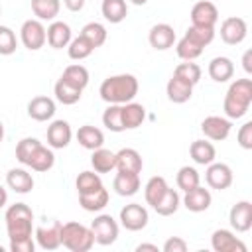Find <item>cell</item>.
Returning <instances> with one entry per match:
<instances>
[{
  "label": "cell",
  "instance_id": "10",
  "mask_svg": "<svg viewBox=\"0 0 252 252\" xmlns=\"http://www.w3.org/2000/svg\"><path fill=\"white\" fill-rule=\"evenodd\" d=\"M232 130V122L224 116H217V114H211L207 116L203 122H201V132L205 134V138L213 140V142H222L228 138Z\"/></svg>",
  "mask_w": 252,
  "mask_h": 252
},
{
  "label": "cell",
  "instance_id": "42",
  "mask_svg": "<svg viewBox=\"0 0 252 252\" xmlns=\"http://www.w3.org/2000/svg\"><path fill=\"white\" fill-rule=\"evenodd\" d=\"M175 183H177V187L185 193V191H189V189H193V187L201 185L199 171H197L195 167H191V165H183V167H179V171H177Z\"/></svg>",
  "mask_w": 252,
  "mask_h": 252
},
{
  "label": "cell",
  "instance_id": "25",
  "mask_svg": "<svg viewBox=\"0 0 252 252\" xmlns=\"http://www.w3.org/2000/svg\"><path fill=\"white\" fill-rule=\"evenodd\" d=\"M146 120V108L140 102H126L122 104V122H124V130H134L138 126H142Z\"/></svg>",
  "mask_w": 252,
  "mask_h": 252
},
{
  "label": "cell",
  "instance_id": "54",
  "mask_svg": "<svg viewBox=\"0 0 252 252\" xmlns=\"http://www.w3.org/2000/svg\"><path fill=\"white\" fill-rule=\"evenodd\" d=\"M4 140V124H2V120H0V142Z\"/></svg>",
  "mask_w": 252,
  "mask_h": 252
},
{
  "label": "cell",
  "instance_id": "35",
  "mask_svg": "<svg viewBox=\"0 0 252 252\" xmlns=\"http://www.w3.org/2000/svg\"><path fill=\"white\" fill-rule=\"evenodd\" d=\"M179 205H181V197H179L177 189L167 187V191L163 193V197H161V199H159L152 209H154L158 215H161V217H169V215L177 213Z\"/></svg>",
  "mask_w": 252,
  "mask_h": 252
},
{
  "label": "cell",
  "instance_id": "56",
  "mask_svg": "<svg viewBox=\"0 0 252 252\" xmlns=\"http://www.w3.org/2000/svg\"><path fill=\"white\" fill-rule=\"evenodd\" d=\"M0 14H2V6H0Z\"/></svg>",
  "mask_w": 252,
  "mask_h": 252
},
{
  "label": "cell",
  "instance_id": "47",
  "mask_svg": "<svg viewBox=\"0 0 252 252\" xmlns=\"http://www.w3.org/2000/svg\"><path fill=\"white\" fill-rule=\"evenodd\" d=\"M236 142L242 150H252V122H244L236 134Z\"/></svg>",
  "mask_w": 252,
  "mask_h": 252
},
{
  "label": "cell",
  "instance_id": "37",
  "mask_svg": "<svg viewBox=\"0 0 252 252\" xmlns=\"http://www.w3.org/2000/svg\"><path fill=\"white\" fill-rule=\"evenodd\" d=\"M81 35L96 49V47L104 45V41H106V37H108V32H106V28H104L100 22H89V24L83 26Z\"/></svg>",
  "mask_w": 252,
  "mask_h": 252
},
{
  "label": "cell",
  "instance_id": "24",
  "mask_svg": "<svg viewBox=\"0 0 252 252\" xmlns=\"http://www.w3.org/2000/svg\"><path fill=\"white\" fill-rule=\"evenodd\" d=\"M165 93H167V98L175 104H183L187 102L191 96H193V87L181 79H177L175 75H171V79L167 81L165 85Z\"/></svg>",
  "mask_w": 252,
  "mask_h": 252
},
{
  "label": "cell",
  "instance_id": "38",
  "mask_svg": "<svg viewBox=\"0 0 252 252\" xmlns=\"http://www.w3.org/2000/svg\"><path fill=\"white\" fill-rule=\"evenodd\" d=\"M75 187H77V193L79 195H85V193H93L96 189L102 187V179H100V173H96L94 169L93 171H81L75 179Z\"/></svg>",
  "mask_w": 252,
  "mask_h": 252
},
{
  "label": "cell",
  "instance_id": "17",
  "mask_svg": "<svg viewBox=\"0 0 252 252\" xmlns=\"http://www.w3.org/2000/svg\"><path fill=\"white\" fill-rule=\"evenodd\" d=\"M211 201H213L211 191L205 189V187H201V185L185 191V195H183V207L187 211H191V213H203V211H207L211 207Z\"/></svg>",
  "mask_w": 252,
  "mask_h": 252
},
{
  "label": "cell",
  "instance_id": "28",
  "mask_svg": "<svg viewBox=\"0 0 252 252\" xmlns=\"http://www.w3.org/2000/svg\"><path fill=\"white\" fill-rule=\"evenodd\" d=\"M91 165L96 173H110L112 169H116V152H110L102 146L93 150Z\"/></svg>",
  "mask_w": 252,
  "mask_h": 252
},
{
  "label": "cell",
  "instance_id": "30",
  "mask_svg": "<svg viewBox=\"0 0 252 252\" xmlns=\"http://www.w3.org/2000/svg\"><path fill=\"white\" fill-rule=\"evenodd\" d=\"M53 165H55V154L51 148H45L43 144L35 148V152L28 161V167H32L33 171H49Z\"/></svg>",
  "mask_w": 252,
  "mask_h": 252
},
{
  "label": "cell",
  "instance_id": "53",
  "mask_svg": "<svg viewBox=\"0 0 252 252\" xmlns=\"http://www.w3.org/2000/svg\"><path fill=\"white\" fill-rule=\"evenodd\" d=\"M134 6H144V4H148V0H130Z\"/></svg>",
  "mask_w": 252,
  "mask_h": 252
},
{
  "label": "cell",
  "instance_id": "20",
  "mask_svg": "<svg viewBox=\"0 0 252 252\" xmlns=\"http://www.w3.org/2000/svg\"><path fill=\"white\" fill-rule=\"evenodd\" d=\"M144 167L142 156L134 148H122L116 152V171H126V173H140Z\"/></svg>",
  "mask_w": 252,
  "mask_h": 252
},
{
  "label": "cell",
  "instance_id": "52",
  "mask_svg": "<svg viewBox=\"0 0 252 252\" xmlns=\"http://www.w3.org/2000/svg\"><path fill=\"white\" fill-rule=\"evenodd\" d=\"M6 203H8V193H6V189L0 185V209H2Z\"/></svg>",
  "mask_w": 252,
  "mask_h": 252
},
{
  "label": "cell",
  "instance_id": "46",
  "mask_svg": "<svg viewBox=\"0 0 252 252\" xmlns=\"http://www.w3.org/2000/svg\"><path fill=\"white\" fill-rule=\"evenodd\" d=\"M18 47V39L12 28L0 26V55H12Z\"/></svg>",
  "mask_w": 252,
  "mask_h": 252
},
{
  "label": "cell",
  "instance_id": "19",
  "mask_svg": "<svg viewBox=\"0 0 252 252\" xmlns=\"http://www.w3.org/2000/svg\"><path fill=\"white\" fill-rule=\"evenodd\" d=\"M35 240L43 250H57L61 246V222H51L35 228Z\"/></svg>",
  "mask_w": 252,
  "mask_h": 252
},
{
  "label": "cell",
  "instance_id": "23",
  "mask_svg": "<svg viewBox=\"0 0 252 252\" xmlns=\"http://www.w3.org/2000/svg\"><path fill=\"white\" fill-rule=\"evenodd\" d=\"M207 71H209V77H211L215 83H226V81H230L232 75H234V63H232V59L220 55V57L211 59Z\"/></svg>",
  "mask_w": 252,
  "mask_h": 252
},
{
  "label": "cell",
  "instance_id": "22",
  "mask_svg": "<svg viewBox=\"0 0 252 252\" xmlns=\"http://www.w3.org/2000/svg\"><path fill=\"white\" fill-rule=\"evenodd\" d=\"M112 189L120 197H132L140 189V173H126V171H116Z\"/></svg>",
  "mask_w": 252,
  "mask_h": 252
},
{
  "label": "cell",
  "instance_id": "12",
  "mask_svg": "<svg viewBox=\"0 0 252 252\" xmlns=\"http://www.w3.org/2000/svg\"><path fill=\"white\" fill-rule=\"evenodd\" d=\"M73 130L67 120H53L47 126V146L51 150H63L71 144Z\"/></svg>",
  "mask_w": 252,
  "mask_h": 252
},
{
  "label": "cell",
  "instance_id": "26",
  "mask_svg": "<svg viewBox=\"0 0 252 252\" xmlns=\"http://www.w3.org/2000/svg\"><path fill=\"white\" fill-rule=\"evenodd\" d=\"M75 136H77V142H79L85 150H91V152L96 150V148H100V146L104 144V134H102V130L96 128V126H91V124L81 126Z\"/></svg>",
  "mask_w": 252,
  "mask_h": 252
},
{
  "label": "cell",
  "instance_id": "21",
  "mask_svg": "<svg viewBox=\"0 0 252 252\" xmlns=\"http://www.w3.org/2000/svg\"><path fill=\"white\" fill-rule=\"evenodd\" d=\"M6 185L14 191V193H20V195H26L33 189V177L28 169L24 167H12L8 173H6Z\"/></svg>",
  "mask_w": 252,
  "mask_h": 252
},
{
  "label": "cell",
  "instance_id": "9",
  "mask_svg": "<svg viewBox=\"0 0 252 252\" xmlns=\"http://www.w3.org/2000/svg\"><path fill=\"white\" fill-rule=\"evenodd\" d=\"M232 169L230 165L222 163V161H213L207 165V171H205V181L211 189H217V191H224L232 185Z\"/></svg>",
  "mask_w": 252,
  "mask_h": 252
},
{
  "label": "cell",
  "instance_id": "14",
  "mask_svg": "<svg viewBox=\"0 0 252 252\" xmlns=\"http://www.w3.org/2000/svg\"><path fill=\"white\" fill-rule=\"evenodd\" d=\"M230 226L236 232H248L252 226V203L250 201H238L230 207L228 213Z\"/></svg>",
  "mask_w": 252,
  "mask_h": 252
},
{
  "label": "cell",
  "instance_id": "4",
  "mask_svg": "<svg viewBox=\"0 0 252 252\" xmlns=\"http://www.w3.org/2000/svg\"><path fill=\"white\" fill-rule=\"evenodd\" d=\"M61 246L71 252H89L94 246V236L91 226H85L77 220L61 224Z\"/></svg>",
  "mask_w": 252,
  "mask_h": 252
},
{
  "label": "cell",
  "instance_id": "39",
  "mask_svg": "<svg viewBox=\"0 0 252 252\" xmlns=\"http://www.w3.org/2000/svg\"><path fill=\"white\" fill-rule=\"evenodd\" d=\"M203 45H199L197 41H193L189 35H183L177 45H175V51H177V57L183 59V61H195L201 53H203Z\"/></svg>",
  "mask_w": 252,
  "mask_h": 252
},
{
  "label": "cell",
  "instance_id": "29",
  "mask_svg": "<svg viewBox=\"0 0 252 252\" xmlns=\"http://www.w3.org/2000/svg\"><path fill=\"white\" fill-rule=\"evenodd\" d=\"M108 199H110V195H108V191H106L104 185H102L100 189H96V191H93V193L79 195V205H81L85 211H89V213H98V211H102V209L108 205Z\"/></svg>",
  "mask_w": 252,
  "mask_h": 252
},
{
  "label": "cell",
  "instance_id": "34",
  "mask_svg": "<svg viewBox=\"0 0 252 252\" xmlns=\"http://www.w3.org/2000/svg\"><path fill=\"white\" fill-rule=\"evenodd\" d=\"M53 94H55V98H57L61 104L71 106V104H77V102L81 100L83 91L77 89V87H73V85H69V83H65L63 79H59V81L55 83V87H53Z\"/></svg>",
  "mask_w": 252,
  "mask_h": 252
},
{
  "label": "cell",
  "instance_id": "40",
  "mask_svg": "<svg viewBox=\"0 0 252 252\" xmlns=\"http://www.w3.org/2000/svg\"><path fill=\"white\" fill-rule=\"evenodd\" d=\"M201 67L193 61H185V63H179L175 69H173V75L185 83H189L191 87H195L199 81H201Z\"/></svg>",
  "mask_w": 252,
  "mask_h": 252
},
{
  "label": "cell",
  "instance_id": "45",
  "mask_svg": "<svg viewBox=\"0 0 252 252\" xmlns=\"http://www.w3.org/2000/svg\"><path fill=\"white\" fill-rule=\"evenodd\" d=\"M185 35H189L193 41H197L199 45L207 47L213 39H215V28H205V26H189Z\"/></svg>",
  "mask_w": 252,
  "mask_h": 252
},
{
  "label": "cell",
  "instance_id": "7",
  "mask_svg": "<svg viewBox=\"0 0 252 252\" xmlns=\"http://www.w3.org/2000/svg\"><path fill=\"white\" fill-rule=\"evenodd\" d=\"M148 220H150L148 209L142 207L140 203H130V205H124L120 209V224L126 230L138 232V230L148 226Z\"/></svg>",
  "mask_w": 252,
  "mask_h": 252
},
{
  "label": "cell",
  "instance_id": "1",
  "mask_svg": "<svg viewBox=\"0 0 252 252\" xmlns=\"http://www.w3.org/2000/svg\"><path fill=\"white\" fill-rule=\"evenodd\" d=\"M6 230L10 238L12 252H33L35 242L32 238L33 232V211L26 203H14L6 209L4 215Z\"/></svg>",
  "mask_w": 252,
  "mask_h": 252
},
{
  "label": "cell",
  "instance_id": "3",
  "mask_svg": "<svg viewBox=\"0 0 252 252\" xmlns=\"http://www.w3.org/2000/svg\"><path fill=\"white\" fill-rule=\"evenodd\" d=\"M250 104H252V81L250 79L232 81L224 94V102H222V110L226 118L228 120L242 118L248 112Z\"/></svg>",
  "mask_w": 252,
  "mask_h": 252
},
{
  "label": "cell",
  "instance_id": "48",
  "mask_svg": "<svg viewBox=\"0 0 252 252\" xmlns=\"http://www.w3.org/2000/svg\"><path fill=\"white\" fill-rule=\"evenodd\" d=\"M161 250L163 252H185L187 250V242L181 236H171V238H167L163 242Z\"/></svg>",
  "mask_w": 252,
  "mask_h": 252
},
{
  "label": "cell",
  "instance_id": "41",
  "mask_svg": "<svg viewBox=\"0 0 252 252\" xmlns=\"http://www.w3.org/2000/svg\"><path fill=\"white\" fill-rule=\"evenodd\" d=\"M102 124H104L110 132H124L122 104H108L106 110L102 112Z\"/></svg>",
  "mask_w": 252,
  "mask_h": 252
},
{
  "label": "cell",
  "instance_id": "8",
  "mask_svg": "<svg viewBox=\"0 0 252 252\" xmlns=\"http://www.w3.org/2000/svg\"><path fill=\"white\" fill-rule=\"evenodd\" d=\"M248 35V24L244 18L238 16H230L226 20H222L220 24V39L226 45H238L246 39Z\"/></svg>",
  "mask_w": 252,
  "mask_h": 252
},
{
  "label": "cell",
  "instance_id": "16",
  "mask_svg": "<svg viewBox=\"0 0 252 252\" xmlns=\"http://www.w3.org/2000/svg\"><path fill=\"white\" fill-rule=\"evenodd\" d=\"M53 114H55V100L49 96L39 94L28 102V116L35 122H47L53 118Z\"/></svg>",
  "mask_w": 252,
  "mask_h": 252
},
{
  "label": "cell",
  "instance_id": "49",
  "mask_svg": "<svg viewBox=\"0 0 252 252\" xmlns=\"http://www.w3.org/2000/svg\"><path fill=\"white\" fill-rule=\"evenodd\" d=\"M65 8L71 10V12H81L83 6H85V0H63Z\"/></svg>",
  "mask_w": 252,
  "mask_h": 252
},
{
  "label": "cell",
  "instance_id": "33",
  "mask_svg": "<svg viewBox=\"0 0 252 252\" xmlns=\"http://www.w3.org/2000/svg\"><path fill=\"white\" fill-rule=\"evenodd\" d=\"M59 79H63L65 83H69V85H73V87H77V89H85L87 85H89V71H87V67L85 65H79V63H73V65H67L65 67V71H63V75L59 77Z\"/></svg>",
  "mask_w": 252,
  "mask_h": 252
},
{
  "label": "cell",
  "instance_id": "50",
  "mask_svg": "<svg viewBox=\"0 0 252 252\" xmlns=\"http://www.w3.org/2000/svg\"><path fill=\"white\" fill-rule=\"evenodd\" d=\"M250 59H252V51L248 49V51L244 53V57H242V67H244L246 73H252V61H250Z\"/></svg>",
  "mask_w": 252,
  "mask_h": 252
},
{
  "label": "cell",
  "instance_id": "55",
  "mask_svg": "<svg viewBox=\"0 0 252 252\" xmlns=\"http://www.w3.org/2000/svg\"><path fill=\"white\" fill-rule=\"evenodd\" d=\"M0 252H4V246H2V244H0Z\"/></svg>",
  "mask_w": 252,
  "mask_h": 252
},
{
  "label": "cell",
  "instance_id": "31",
  "mask_svg": "<svg viewBox=\"0 0 252 252\" xmlns=\"http://www.w3.org/2000/svg\"><path fill=\"white\" fill-rule=\"evenodd\" d=\"M61 0H32V12L41 22H53L59 16Z\"/></svg>",
  "mask_w": 252,
  "mask_h": 252
},
{
  "label": "cell",
  "instance_id": "5",
  "mask_svg": "<svg viewBox=\"0 0 252 252\" xmlns=\"http://www.w3.org/2000/svg\"><path fill=\"white\" fill-rule=\"evenodd\" d=\"M20 39L24 43L26 49L30 51H37L45 45L47 41V33H45V26L41 24V20H26L20 28Z\"/></svg>",
  "mask_w": 252,
  "mask_h": 252
},
{
  "label": "cell",
  "instance_id": "27",
  "mask_svg": "<svg viewBox=\"0 0 252 252\" xmlns=\"http://www.w3.org/2000/svg\"><path fill=\"white\" fill-rule=\"evenodd\" d=\"M189 156L191 159L197 163V165H209L215 161L217 158V150L211 142L207 140H195L191 146H189Z\"/></svg>",
  "mask_w": 252,
  "mask_h": 252
},
{
  "label": "cell",
  "instance_id": "32",
  "mask_svg": "<svg viewBox=\"0 0 252 252\" xmlns=\"http://www.w3.org/2000/svg\"><path fill=\"white\" fill-rule=\"evenodd\" d=\"M100 12L106 22L120 24L128 16V4H126V0H102Z\"/></svg>",
  "mask_w": 252,
  "mask_h": 252
},
{
  "label": "cell",
  "instance_id": "36",
  "mask_svg": "<svg viewBox=\"0 0 252 252\" xmlns=\"http://www.w3.org/2000/svg\"><path fill=\"white\" fill-rule=\"evenodd\" d=\"M167 181H165V177H161V175H154V177H150L148 179V183H146V187H144V197H146V203L150 205V207H154L161 197H163V193L167 191Z\"/></svg>",
  "mask_w": 252,
  "mask_h": 252
},
{
  "label": "cell",
  "instance_id": "51",
  "mask_svg": "<svg viewBox=\"0 0 252 252\" xmlns=\"http://www.w3.org/2000/svg\"><path fill=\"white\" fill-rule=\"evenodd\" d=\"M142 250H150V252H158L159 248H158L156 244H148V242H142V244H138V246H136V252H142Z\"/></svg>",
  "mask_w": 252,
  "mask_h": 252
},
{
  "label": "cell",
  "instance_id": "44",
  "mask_svg": "<svg viewBox=\"0 0 252 252\" xmlns=\"http://www.w3.org/2000/svg\"><path fill=\"white\" fill-rule=\"evenodd\" d=\"M39 144H41V142H39L37 138H22V140L18 142V146H16V159H18L22 165H28L32 154L35 152V148H37Z\"/></svg>",
  "mask_w": 252,
  "mask_h": 252
},
{
  "label": "cell",
  "instance_id": "15",
  "mask_svg": "<svg viewBox=\"0 0 252 252\" xmlns=\"http://www.w3.org/2000/svg\"><path fill=\"white\" fill-rule=\"evenodd\" d=\"M148 41L158 51H165V49L173 47V43H175V30H173V26H169L165 22L152 26V30L148 33Z\"/></svg>",
  "mask_w": 252,
  "mask_h": 252
},
{
  "label": "cell",
  "instance_id": "2",
  "mask_svg": "<svg viewBox=\"0 0 252 252\" xmlns=\"http://www.w3.org/2000/svg\"><path fill=\"white\" fill-rule=\"evenodd\" d=\"M138 79L130 73H120V75H112L108 79H104L100 83L98 94L104 102L108 104H126L130 100H134V96L138 94Z\"/></svg>",
  "mask_w": 252,
  "mask_h": 252
},
{
  "label": "cell",
  "instance_id": "6",
  "mask_svg": "<svg viewBox=\"0 0 252 252\" xmlns=\"http://www.w3.org/2000/svg\"><path fill=\"white\" fill-rule=\"evenodd\" d=\"M91 230H93V236H94V242L96 244L110 246V244L116 242L120 228H118V222L110 215H98L91 222Z\"/></svg>",
  "mask_w": 252,
  "mask_h": 252
},
{
  "label": "cell",
  "instance_id": "43",
  "mask_svg": "<svg viewBox=\"0 0 252 252\" xmlns=\"http://www.w3.org/2000/svg\"><path fill=\"white\" fill-rule=\"evenodd\" d=\"M93 51H94V47H93L81 33H79L77 37H73V39L69 41V45H67V53H69V57L75 59V61H83V59H87Z\"/></svg>",
  "mask_w": 252,
  "mask_h": 252
},
{
  "label": "cell",
  "instance_id": "18",
  "mask_svg": "<svg viewBox=\"0 0 252 252\" xmlns=\"http://www.w3.org/2000/svg\"><path fill=\"white\" fill-rule=\"evenodd\" d=\"M45 33H47V43H49V47H53V49H63V47H67L69 41L73 39V32H71L69 24H65V22H61V20H53V22L47 26Z\"/></svg>",
  "mask_w": 252,
  "mask_h": 252
},
{
  "label": "cell",
  "instance_id": "11",
  "mask_svg": "<svg viewBox=\"0 0 252 252\" xmlns=\"http://www.w3.org/2000/svg\"><path fill=\"white\" fill-rule=\"evenodd\" d=\"M211 246L215 252H246V244L228 228H217L211 234Z\"/></svg>",
  "mask_w": 252,
  "mask_h": 252
},
{
  "label": "cell",
  "instance_id": "13",
  "mask_svg": "<svg viewBox=\"0 0 252 252\" xmlns=\"http://www.w3.org/2000/svg\"><path fill=\"white\" fill-rule=\"evenodd\" d=\"M219 22V10L213 2L201 0L193 4L191 8V26H205V28H215Z\"/></svg>",
  "mask_w": 252,
  "mask_h": 252
}]
</instances>
